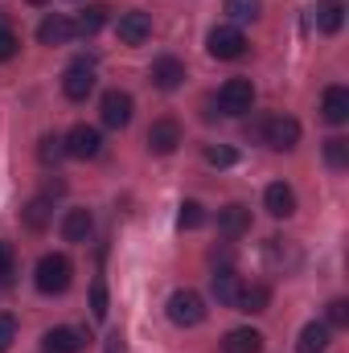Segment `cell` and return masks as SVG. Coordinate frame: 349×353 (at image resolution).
Masks as SVG:
<instances>
[{
  "label": "cell",
  "mask_w": 349,
  "mask_h": 353,
  "mask_svg": "<svg viewBox=\"0 0 349 353\" xmlns=\"http://www.w3.org/2000/svg\"><path fill=\"white\" fill-rule=\"evenodd\" d=\"M263 8V0H226V12L230 21H255Z\"/></svg>",
  "instance_id": "28"
},
{
  "label": "cell",
  "mask_w": 349,
  "mask_h": 353,
  "mask_svg": "<svg viewBox=\"0 0 349 353\" xmlns=\"http://www.w3.org/2000/svg\"><path fill=\"white\" fill-rule=\"evenodd\" d=\"M263 210H267L271 218H292V214H296V193H292V185L271 181V185L263 189Z\"/></svg>",
  "instance_id": "11"
},
{
  "label": "cell",
  "mask_w": 349,
  "mask_h": 353,
  "mask_svg": "<svg viewBox=\"0 0 349 353\" xmlns=\"http://www.w3.org/2000/svg\"><path fill=\"white\" fill-rule=\"evenodd\" d=\"M325 161H329V169H346L349 165V140L346 136L325 140Z\"/></svg>",
  "instance_id": "25"
},
{
  "label": "cell",
  "mask_w": 349,
  "mask_h": 353,
  "mask_svg": "<svg viewBox=\"0 0 349 353\" xmlns=\"http://www.w3.org/2000/svg\"><path fill=\"white\" fill-rule=\"evenodd\" d=\"M177 144H181V123H177V119H157V123L148 128V152L173 157Z\"/></svg>",
  "instance_id": "9"
},
{
  "label": "cell",
  "mask_w": 349,
  "mask_h": 353,
  "mask_svg": "<svg viewBox=\"0 0 349 353\" xmlns=\"http://www.w3.org/2000/svg\"><path fill=\"white\" fill-rule=\"evenodd\" d=\"M90 90H94V66H90V62L66 66V74H62V94H66L70 103H83Z\"/></svg>",
  "instance_id": "8"
},
{
  "label": "cell",
  "mask_w": 349,
  "mask_h": 353,
  "mask_svg": "<svg viewBox=\"0 0 349 353\" xmlns=\"http://www.w3.org/2000/svg\"><path fill=\"white\" fill-rule=\"evenodd\" d=\"M132 94L128 90H107L103 94V103H99V115H103V123L107 128H128L132 123Z\"/></svg>",
  "instance_id": "7"
},
{
  "label": "cell",
  "mask_w": 349,
  "mask_h": 353,
  "mask_svg": "<svg viewBox=\"0 0 349 353\" xmlns=\"http://www.w3.org/2000/svg\"><path fill=\"white\" fill-rule=\"evenodd\" d=\"M263 140H267V148L288 152V148L300 144V123H296L292 115H271V119L263 123Z\"/></svg>",
  "instance_id": "5"
},
{
  "label": "cell",
  "mask_w": 349,
  "mask_h": 353,
  "mask_svg": "<svg viewBox=\"0 0 349 353\" xmlns=\"http://www.w3.org/2000/svg\"><path fill=\"white\" fill-rule=\"evenodd\" d=\"M70 37H74V21L62 17V12H54V17H46V21L37 25V41H41V46H66Z\"/></svg>",
  "instance_id": "13"
},
{
  "label": "cell",
  "mask_w": 349,
  "mask_h": 353,
  "mask_svg": "<svg viewBox=\"0 0 349 353\" xmlns=\"http://www.w3.org/2000/svg\"><path fill=\"white\" fill-rule=\"evenodd\" d=\"M90 230H94L90 210H66V218H62V239L66 243H87Z\"/></svg>",
  "instance_id": "17"
},
{
  "label": "cell",
  "mask_w": 349,
  "mask_h": 353,
  "mask_svg": "<svg viewBox=\"0 0 349 353\" xmlns=\"http://www.w3.org/2000/svg\"><path fill=\"white\" fill-rule=\"evenodd\" d=\"M62 144H66V157H74V161H90V157H99L103 136H99V128L79 123V128H70V132L62 136Z\"/></svg>",
  "instance_id": "6"
},
{
  "label": "cell",
  "mask_w": 349,
  "mask_h": 353,
  "mask_svg": "<svg viewBox=\"0 0 349 353\" xmlns=\"http://www.w3.org/2000/svg\"><path fill=\"white\" fill-rule=\"evenodd\" d=\"M296 350H300V353H325V350H329V325H321V321L304 325V329H300Z\"/></svg>",
  "instance_id": "22"
},
{
  "label": "cell",
  "mask_w": 349,
  "mask_h": 353,
  "mask_svg": "<svg viewBox=\"0 0 349 353\" xmlns=\"http://www.w3.org/2000/svg\"><path fill=\"white\" fill-rule=\"evenodd\" d=\"M25 4H37V8H41V4H46V0H25Z\"/></svg>",
  "instance_id": "37"
},
{
  "label": "cell",
  "mask_w": 349,
  "mask_h": 353,
  "mask_svg": "<svg viewBox=\"0 0 349 353\" xmlns=\"http://www.w3.org/2000/svg\"><path fill=\"white\" fill-rule=\"evenodd\" d=\"M247 230H251V210H247V205L230 201V205L218 210V234H226V239H243Z\"/></svg>",
  "instance_id": "12"
},
{
  "label": "cell",
  "mask_w": 349,
  "mask_h": 353,
  "mask_svg": "<svg viewBox=\"0 0 349 353\" xmlns=\"http://www.w3.org/2000/svg\"><path fill=\"white\" fill-rule=\"evenodd\" d=\"M263 350V333L255 329H230L226 341H222V353H259Z\"/></svg>",
  "instance_id": "18"
},
{
  "label": "cell",
  "mask_w": 349,
  "mask_h": 353,
  "mask_svg": "<svg viewBox=\"0 0 349 353\" xmlns=\"http://www.w3.org/2000/svg\"><path fill=\"white\" fill-rule=\"evenodd\" d=\"M107 312H111V308H107V283L94 279V283H90V316H94V321H107Z\"/></svg>",
  "instance_id": "30"
},
{
  "label": "cell",
  "mask_w": 349,
  "mask_h": 353,
  "mask_svg": "<svg viewBox=\"0 0 349 353\" xmlns=\"http://www.w3.org/2000/svg\"><path fill=\"white\" fill-rule=\"evenodd\" d=\"M321 111H325V119H329V123H346V119H349V90L346 87H329V90H325Z\"/></svg>",
  "instance_id": "20"
},
{
  "label": "cell",
  "mask_w": 349,
  "mask_h": 353,
  "mask_svg": "<svg viewBox=\"0 0 349 353\" xmlns=\"http://www.w3.org/2000/svg\"><path fill=\"white\" fill-rule=\"evenodd\" d=\"M115 33H119L123 46H144L152 37V17L148 12H123L119 25H115Z\"/></svg>",
  "instance_id": "10"
},
{
  "label": "cell",
  "mask_w": 349,
  "mask_h": 353,
  "mask_svg": "<svg viewBox=\"0 0 349 353\" xmlns=\"http://www.w3.org/2000/svg\"><path fill=\"white\" fill-rule=\"evenodd\" d=\"M206 46H210V54H214V58H222V62H235V58H243V54H247V37H243V29H239V25H218V29H210Z\"/></svg>",
  "instance_id": "3"
},
{
  "label": "cell",
  "mask_w": 349,
  "mask_h": 353,
  "mask_svg": "<svg viewBox=\"0 0 349 353\" xmlns=\"http://www.w3.org/2000/svg\"><path fill=\"white\" fill-rule=\"evenodd\" d=\"M17 279V259H12V243L0 239V288H12Z\"/></svg>",
  "instance_id": "27"
},
{
  "label": "cell",
  "mask_w": 349,
  "mask_h": 353,
  "mask_svg": "<svg viewBox=\"0 0 349 353\" xmlns=\"http://www.w3.org/2000/svg\"><path fill=\"white\" fill-rule=\"evenodd\" d=\"M17 46H21L17 33H12V29H0V62H8V58L17 54Z\"/></svg>",
  "instance_id": "34"
},
{
  "label": "cell",
  "mask_w": 349,
  "mask_h": 353,
  "mask_svg": "<svg viewBox=\"0 0 349 353\" xmlns=\"http://www.w3.org/2000/svg\"><path fill=\"white\" fill-rule=\"evenodd\" d=\"M267 304H271V288L267 283H251V288H243L239 292V312H267Z\"/></svg>",
  "instance_id": "23"
},
{
  "label": "cell",
  "mask_w": 349,
  "mask_h": 353,
  "mask_svg": "<svg viewBox=\"0 0 349 353\" xmlns=\"http://www.w3.org/2000/svg\"><path fill=\"white\" fill-rule=\"evenodd\" d=\"M87 337L79 329H50L41 337V353H83Z\"/></svg>",
  "instance_id": "15"
},
{
  "label": "cell",
  "mask_w": 349,
  "mask_h": 353,
  "mask_svg": "<svg viewBox=\"0 0 349 353\" xmlns=\"http://www.w3.org/2000/svg\"><path fill=\"white\" fill-rule=\"evenodd\" d=\"M165 308H169V321H173L177 329H193V325L206 321V300H201L193 288H177Z\"/></svg>",
  "instance_id": "2"
},
{
  "label": "cell",
  "mask_w": 349,
  "mask_h": 353,
  "mask_svg": "<svg viewBox=\"0 0 349 353\" xmlns=\"http://www.w3.org/2000/svg\"><path fill=\"white\" fill-rule=\"evenodd\" d=\"M107 4H87L83 12H79V21H74V37H94L103 25H107Z\"/></svg>",
  "instance_id": "19"
},
{
  "label": "cell",
  "mask_w": 349,
  "mask_h": 353,
  "mask_svg": "<svg viewBox=\"0 0 349 353\" xmlns=\"http://www.w3.org/2000/svg\"><path fill=\"white\" fill-rule=\"evenodd\" d=\"M210 288H214V300H218V304H226V308H235V304H239L243 283H239L235 267H218V271L210 275Z\"/></svg>",
  "instance_id": "14"
},
{
  "label": "cell",
  "mask_w": 349,
  "mask_h": 353,
  "mask_svg": "<svg viewBox=\"0 0 349 353\" xmlns=\"http://www.w3.org/2000/svg\"><path fill=\"white\" fill-rule=\"evenodd\" d=\"M50 218H54L50 197H33V201L25 205V226H29V230H46V226H50Z\"/></svg>",
  "instance_id": "24"
},
{
  "label": "cell",
  "mask_w": 349,
  "mask_h": 353,
  "mask_svg": "<svg viewBox=\"0 0 349 353\" xmlns=\"http://www.w3.org/2000/svg\"><path fill=\"white\" fill-rule=\"evenodd\" d=\"M185 83V62L181 58H157L152 62V87L157 90H177Z\"/></svg>",
  "instance_id": "16"
},
{
  "label": "cell",
  "mask_w": 349,
  "mask_h": 353,
  "mask_svg": "<svg viewBox=\"0 0 349 353\" xmlns=\"http://www.w3.org/2000/svg\"><path fill=\"white\" fill-rule=\"evenodd\" d=\"M177 226H181V230H197V226H206V210H201V201H185L181 214H177Z\"/></svg>",
  "instance_id": "26"
},
{
  "label": "cell",
  "mask_w": 349,
  "mask_h": 353,
  "mask_svg": "<svg viewBox=\"0 0 349 353\" xmlns=\"http://www.w3.org/2000/svg\"><path fill=\"white\" fill-rule=\"evenodd\" d=\"M103 353H128L123 337H119V333H111V337H107V350H103Z\"/></svg>",
  "instance_id": "35"
},
{
  "label": "cell",
  "mask_w": 349,
  "mask_h": 353,
  "mask_svg": "<svg viewBox=\"0 0 349 353\" xmlns=\"http://www.w3.org/2000/svg\"><path fill=\"white\" fill-rule=\"evenodd\" d=\"M70 275H74V267H70L66 255H41L37 259V271H33V283L46 296H62L70 288Z\"/></svg>",
  "instance_id": "1"
},
{
  "label": "cell",
  "mask_w": 349,
  "mask_h": 353,
  "mask_svg": "<svg viewBox=\"0 0 349 353\" xmlns=\"http://www.w3.org/2000/svg\"><path fill=\"white\" fill-rule=\"evenodd\" d=\"M346 21V0H321L317 4V29L321 33H337Z\"/></svg>",
  "instance_id": "21"
},
{
  "label": "cell",
  "mask_w": 349,
  "mask_h": 353,
  "mask_svg": "<svg viewBox=\"0 0 349 353\" xmlns=\"http://www.w3.org/2000/svg\"><path fill=\"white\" fill-rule=\"evenodd\" d=\"M37 157H41V165H58V161L66 157L62 136H46V140H41V148H37Z\"/></svg>",
  "instance_id": "29"
},
{
  "label": "cell",
  "mask_w": 349,
  "mask_h": 353,
  "mask_svg": "<svg viewBox=\"0 0 349 353\" xmlns=\"http://www.w3.org/2000/svg\"><path fill=\"white\" fill-rule=\"evenodd\" d=\"M206 161H210V165H218V169H226V165H235L239 157H235L230 148H218V144H210V148H206Z\"/></svg>",
  "instance_id": "31"
},
{
  "label": "cell",
  "mask_w": 349,
  "mask_h": 353,
  "mask_svg": "<svg viewBox=\"0 0 349 353\" xmlns=\"http://www.w3.org/2000/svg\"><path fill=\"white\" fill-rule=\"evenodd\" d=\"M12 341H17V321L12 316H0V353L12 350Z\"/></svg>",
  "instance_id": "32"
},
{
  "label": "cell",
  "mask_w": 349,
  "mask_h": 353,
  "mask_svg": "<svg viewBox=\"0 0 349 353\" xmlns=\"http://www.w3.org/2000/svg\"><path fill=\"white\" fill-rule=\"evenodd\" d=\"M0 29H8V12H0Z\"/></svg>",
  "instance_id": "36"
},
{
  "label": "cell",
  "mask_w": 349,
  "mask_h": 353,
  "mask_svg": "<svg viewBox=\"0 0 349 353\" xmlns=\"http://www.w3.org/2000/svg\"><path fill=\"white\" fill-rule=\"evenodd\" d=\"M329 325H337V329L349 325V300H333L329 304Z\"/></svg>",
  "instance_id": "33"
},
{
  "label": "cell",
  "mask_w": 349,
  "mask_h": 353,
  "mask_svg": "<svg viewBox=\"0 0 349 353\" xmlns=\"http://www.w3.org/2000/svg\"><path fill=\"white\" fill-rule=\"evenodd\" d=\"M251 103H255L251 79H230L226 87L218 90V111H222V115H247Z\"/></svg>",
  "instance_id": "4"
}]
</instances>
